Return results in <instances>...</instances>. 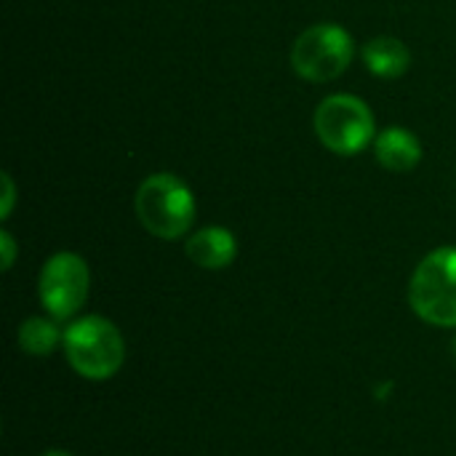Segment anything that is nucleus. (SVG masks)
Segmentation results:
<instances>
[{
  "instance_id": "nucleus-8",
  "label": "nucleus",
  "mask_w": 456,
  "mask_h": 456,
  "mask_svg": "<svg viewBox=\"0 0 456 456\" xmlns=\"http://www.w3.org/2000/svg\"><path fill=\"white\" fill-rule=\"evenodd\" d=\"M377 163L393 174H409L422 160V142L403 126H387L374 139Z\"/></svg>"
},
{
  "instance_id": "nucleus-6",
  "label": "nucleus",
  "mask_w": 456,
  "mask_h": 456,
  "mask_svg": "<svg viewBox=\"0 0 456 456\" xmlns=\"http://www.w3.org/2000/svg\"><path fill=\"white\" fill-rule=\"evenodd\" d=\"M88 289H91V273L83 256L72 254V251H59L53 254L37 278V297L43 310L56 318V321H69L75 318L86 299H88Z\"/></svg>"
},
{
  "instance_id": "nucleus-9",
  "label": "nucleus",
  "mask_w": 456,
  "mask_h": 456,
  "mask_svg": "<svg viewBox=\"0 0 456 456\" xmlns=\"http://www.w3.org/2000/svg\"><path fill=\"white\" fill-rule=\"evenodd\" d=\"M363 64L369 67L371 75L393 80L406 75V69L411 67V51L406 48L403 40L393 35H379L363 45Z\"/></svg>"
},
{
  "instance_id": "nucleus-10",
  "label": "nucleus",
  "mask_w": 456,
  "mask_h": 456,
  "mask_svg": "<svg viewBox=\"0 0 456 456\" xmlns=\"http://www.w3.org/2000/svg\"><path fill=\"white\" fill-rule=\"evenodd\" d=\"M64 342V331L56 318L32 315L19 326V347L32 358H48Z\"/></svg>"
},
{
  "instance_id": "nucleus-4",
  "label": "nucleus",
  "mask_w": 456,
  "mask_h": 456,
  "mask_svg": "<svg viewBox=\"0 0 456 456\" xmlns=\"http://www.w3.org/2000/svg\"><path fill=\"white\" fill-rule=\"evenodd\" d=\"M313 128L321 144L334 155H358L377 139L371 107L353 94L326 96L313 115Z\"/></svg>"
},
{
  "instance_id": "nucleus-2",
  "label": "nucleus",
  "mask_w": 456,
  "mask_h": 456,
  "mask_svg": "<svg viewBox=\"0 0 456 456\" xmlns=\"http://www.w3.org/2000/svg\"><path fill=\"white\" fill-rule=\"evenodd\" d=\"M134 208H136L142 227L160 240L184 238L195 222L192 190L168 171L152 174L139 184Z\"/></svg>"
},
{
  "instance_id": "nucleus-5",
  "label": "nucleus",
  "mask_w": 456,
  "mask_h": 456,
  "mask_svg": "<svg viewBox=\"0 0 456 456\" xmlns=\"http://www.w3.org/2000/svg\"><path fill=\"white\" fill-rule=\"evenodd\" d=\"M355 56L353 35L331 21L307 27L291 48V67L299 77L310 83L337 80Z\"/></svg>"
},
{
  "instance_id": "nucleus-7",
  "label": "nucleus",
  "mask_w": 456,
  "mask_h": 456,
  "mask_svg": "<svg viewBox=\"0 0 456 456\" xmlns=\"http://www.w3.org/2000/svg\"><path fill=\"white\" fill-rule=\"evenodd\" d=\"M184 254L203 270H224L238 256V240L227 227H203L184 240Z\"/></svg>"
},
{
  "instance_id": "nucleus-1",
  "label": "nucleus",
  "mask_w": 456,
  "mask_h": 456,
  "mask_svg": "<svg viewBox=\"0 0 456 456\" xmlns=\"http://www.w3.org/2000/svg\"><path fill=\"white\" fill-rule=\"evenodd\" d=\"M61 347L72 371L91 382L112 379L126 361V342L120 329L102 315L72 321L64 329Z\"/></svg>"
},
{
  "instance_id": "nucleus-12",
  "label": "nucleus",
  "mask_w": 456,
  "mask_h": 456,
  "mask_svg": "<svg viewBox=\"0 0 456 456\" xmlns=\"http://www.w3.org/2000/svg\"><path fill=\"white\" fill-rule=\"evenodd\" d=\"M0 254H3V270H11L16 259V240L11 238L8 230H0Z\"/></svg>"
},
{
  "instance_id": "nucleus-13",
  "label": "nucleus",
  "mask_w": 456,
  "mask_h": 456,
  "mask_svg": "<svg viewBox=\"0 0 456 456\" xmlns=\"http://www.w3.org/2000/svg\"><path fill=\"white\" fill-rule=\"evenodd\" d=\"M40 456H72V454H67V452H56V449H53V452H45V454H40Z\"/></svg>"
},
{
  "instance_id": "nucleus-11",
  "label": "nucleus",
  "mask_w": 456,
  "mask_h": 456,
  "mask_svg": "<svg viewBox=\"0 0 456 456\" xmlns=\"http://www.w3.org/2000/svg\"><path fill=\"white\" fill-rule=\"evenodd\" d=\"M0 182H3V203H0V219L5 222V219L11 216V211H13V203H16V184H13V179H11V174H8V171H3V174H0Z\"/></svg>"
},
{
  "instance_id": "nucleus-14",
  "label": "nucleus",
  "mask_w": 456,
  "mask_h": 456,
  "mask_svg": "<svg viewBox=\"0 0 456 456\" xmlns=\"http://www.w3.org/2000/svg\"><path fill=\"white\" fill-rule=\"evenodd\" d=\"M454 350H456V339H454Z\"/></svg>"
},
{
  "instance_id": "nucleus-3",
  "label": "nucleus",
  "mask_w": 456,
  "mask_h": 456,
  "mask_svg": "<svg viewBox=\"0 0 456 456\" xmlns=\"http://www.w3.org/2000/svg\"><path fill=\"white\" fill-rule=\"evenodd\" d=\"M409 305L425 323L456 329V246H441L417 265Z\"/></svg>"
}]
</instances>
